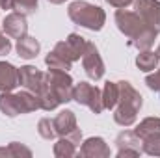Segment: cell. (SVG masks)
<instances>
[{"label": "cell", "instance_id": "cell-1", "mask_svg": "<svg viewBox=\"0 0 160 158\" xmlns=\"http://www.w3.org/2000/svg\"><path fill=\"white\" fill-rule=\"evenodd\" d=\"M114 21H116L119 32L128 39L130 47H136L138 50H149L155 45L158 32L149 28L136 11H128L127 7L118 9L114 15Z\"/></svg>", "mask_w": 160, "mask_h": 158}, {"label": "cell", "instance_id": "cell-2", "mask_svg": "<svg viewBox=\"0 0 160 158\" xmlns=\"http://www.w3.org/2000/svg\"><path fill=\"white\" fill-rule=\"evenodd\" d=\"M119 86V99H118V106L114 108V121L119 126H132L136 123L138 112L143 106V97L140 95V91L127 80L118 82Z\"/></svg>", "mask_w": 160, "mask_h": 158}, {"label": "cell", "instance_id": "cell-3", "mask_svg": "<svg viewBox=\"0 0 160 158\" xmlns=\"http://www.w3.org/2000/svg\"><path fill=\"white\" fill-rule=\"evenodd\" d=\"M67 15L71 19V22L84 26L91 32H99L102 30L104 22H106V13L101 6L89 4L86 0H75L69 4L67 7Z\"/></svg>", "mask_w": 160, "mask_h": 158}, {"label": "cell", "instance_id": "cell-4", "mask_svg": "<svg viewBox=\"0 0 160 158\" xmlns=\"http://www.w3.org/2000/svg\"><path fill=\"white\" fill-rule=\"evenodd\" d=\"M39 110V99L36 93L24 91H4L0 93V112L8 117H17L22 114H30Z\"/></svg>", "mask_w": 160, "mask_h": 158}, {"label": "cell", "instance_id": "cell-5", "mask_svg": "<svg viewBox=\"0 0 160 158\" xmlns=\"http://www.w3.org/2000/svg\"><path fill=\"white\" fill-rule=\"evenodd\" d=\"M45 82L47 86L50 87V91L54 93V97L58 99L60 104H67L73 101V87H75V82L73 77L67 73V71H62V69H48L45 73Z\"/></svg>", "mask_w": 160, "mask_h": 158}, {"label": "cell", "instance_id": "cell-6", "mask_svg": "<svg viewBox=\"0 0 160 158\" xmlns=\"http://www.w3.org/2000/svg\"><path fill=\"white\" fill-rule=\"evenodd\" d=\"M73 101L80 106H88L93 114H102L104 104H102V89L89 82H78L73 87Z\"/></svg>", "mask_w": 160, "mask_h": 158}, {"label": "cell", "instance_id": "cell-7", "mask_svg": "<svg viewBox=\"0 0 160 158\" xmlns=\"http://www.w3.org/2000/svg\"><path fill=\"white\" fill-rule=\"evenodd\" d=\"M86 47H88L86 37H82L78 34H69L65 41H58L52 50L56 54H60L63 60H67L69 63H75V62L82 60V56L86 52Z\"/></svg>", "mask_w": 160, "mask_h": 158}, {"label": "cell", "instance_id": "cell-8", "mask_svg": "<svg viewBox=\"0 0 160 158\" xmlns=\"http://www.w3.org/2000/svg\"><path fill=\"white\" fill-rule=\"evenodd\" d=\"M82 67H84V73L88 75V78L91 80H101L104 77V62L99 54V48L95 47V43L88 41V47H86V52L82 56Z\"/></svg>", "mask_w": 160, "mask_h": 158}, {"label": "cell", "instance_id": "cell-9", "mask_svg": "<svg viewBox=\"0 0 160 158\" xmlns=\"http://www.w3.org/2000/svg\"><path fill=\"white\" fill-rule=\"evenodd\" d=\"M134 11L143 22L160 34V2L158 0H134Z\"/></svg>", "mask_w": 160, "mask_h": 158}, {"label": "cell", "instance_id": "cell-10", "mask_svg": "<svg viewBox=\"0 0 160 158\" xmlns=\"http://www.w3.org/2000/svg\"><path fill=\"white\" fill-rule=\"evenodd\" d=\"M116 145H118V158L125 156H140L142 151V140L136 136L134 130H123L116 138Z\"/></svg>", "mask_w": 160, "mask_h": 158}, {"label": "cell", "instance_id": "cell-11", "mask_svg": "<svg viewBox=\"0 0 160 158\" xmlns=\"http://www.w3.org/2000/svg\"><path fill=\"white\" fill-rule=\"evenodd\" d=\"M2 30L11 39H22L24 36H28V21H26V15L17 13V11L6 15L4 21H2Z\"/></svg>", "mask_w": 160, "mask_h": 158}, {"label": "cell", "instance_id": "cell-12", "mask_svg": "<svg viewBox=\"0 0 160 158\" xmlns=\"http://www.w3.org/2000/svg\"><path fill=\"white\" fill-rule=\"evenodd\" d=\"M80 156L84 158H110V147L101 136H91L82 141L80 145Z\"/></svg>", "mask_w": 160, "mask_h": 158}, {"label": "cell", "instance_id": "cell-13", "mask_svg": "<svg viewBox=\"0 0 160 158\" xmlns=\"http://www.w3.org/2000/svg\"><path fill=\"white\" fill-rule=\"evenodd\" d=\"M45 82V73L39 71L38 67L34 65H22L19 69V86H22L24 89L32 91V93H38L39 87Z\"/></svg>", "mask_w": 160, "mask_h": 158}, {"label": "cell", "instance_id": "cell-14", "mask_svg": "<svg viewBox=\"0 0 160 158\" xmlns=\"http://www.w3.org/2000/svg\"><path fill=\"white\" fill-rule=\"evenodd\" d=\"M19 86V69L9 62H0V93L13 91Z\"/></svg>", "mask_w": 160, "mask_h": 158}, {"label": "cell", "instance_id": "cell-15", "mask_svg": "<svg viewBox=\"0 0 160 158\" xmlns=\"http://www.w3.org/2000/svg\"><path fill=\"white\" fill-rule=\"evenodd\" d=\"M54 126H56V134L60 136H69L71 132H75L78 128L77 125V116L73 110H62L56 117H54Z\"/></svg>", "mask_w": 160, "mask_h": 158}, {"label": "cell", "instance_id": "cell-16", "mask_svg": "<svg viewBox=\"0 0 160 158\" xmlns=\"http://www.w3.org/2000/svg\"><path fill=\"white\" fill-rule=\"evenodd\" d=\"M15 50L21 58L24 60H34L41 50V45L39 41L32 36H24L22 39H17V45H15Z\"/></svg>", "mask_w": 160, "mask_h": 158}, {"label": "cell", "instance_id": "cell-17", "mask_svg": "<svg viewBox=\"0 0 160 158\" xmlns=\"http://www.w3.org/2000/svg\"><path fill=\"white\" fill-rule=\"evenodd\" d=\"M158 54L153 52L151 48L149 50H140V54L136 56V67L143 73H149V71H155L158 67Z\"/></svg>", "mask_w": 160, "mask_h": 158}, {"label": "cell", "instance_id": "cell-18", "mask_svg": "<svg viewBox=\"0 0 160 158\" xmlns=\"http://www.w3.org/2000/svg\"><path fill=\"white\" fill-rule=\"evenodd\" d=\"M77 149H78V145L73 143L67 136H60L58 141L52 147V153H54L56 158H71L77 155Z\"/></svg>", "mask_w": 160, "mask_h": 158}, {"label": "cell", "instance_id": "cell-19", "mask_svg": "<svg viewBox=\"0 0 160 158\" xmlns=\"http://www.w3.org/2000/svg\"><path fill=\"white\" fill-rule=\"evenodd\" d=\"M118 99H119V86L118 82H106L102 87V104L104 110H114L118 106Z\"/></svg>", "mask_w": 160, "mask_h": 158}, {"label": "cell", "instance_id": "cell-20", "mask_svg": "<svg viewBox=\"0 0 160 158\" xmlns=\"http://www.w3.org/2000/svg\"><path fill=\"white\" fill-rule=\"evenodd\" d=\"M134 132H136V136H138L140 140H143V138H147V136H151V134H155V132H160V117L142 119L140 125L134 128Z\"/></svg>", "mask_w": 160, "mask_h": 158}, {"label": "cell", "instance_id": "cell-21", "mask_svg": "<svg viewBox=\"0 0 160 158\" xmlns=\"http://www.w3.org/2000/svg\"><path fill=\"white\" fill-rule=\"evenodd\" d=\"M142 151L149 156H160V132H155L142 140Z\"/></svg>", "mask_w": 160, "mask_h": 158}, {"label": "cell", "instance_id": "cell-22", "mask_svg": "<svg viewBox=\"0 0 160 158\" xmlns=\"http://www.w3.org/2000/svg\"><path fill=\"white\" fill-rule=\"evenodd\" d=\"M45 63H47L48 69H62V71H69V69L73 67V63H69L67 60H63V58H62L60 54H56L54 50H50V52L47 54Z\"/></svg>", "mask_w": 160, "mask_h": 158}, {"label": "cell", "instance_id": "cell-23", "mask_svg": "<svg viewBox=\"0 0 160 158\" xmlns=\"http://www.w3.org/2000/svg\"><path fill=\"white\" fill-rule=\"evenodd\" d=\"M38 132H39V136L43 140H54V138H58L56 126H54V119H50V117L39 119V123H38Z\"/></svg>", "mask_w": 160, "mask_h": 158}, {"label": "cell", "instance_id": "cell-24", "mask_svg": "<svg viewBox=\"0 0 160 158\" xmlns=\"http://www.w3.org/2000/svg\"><path fill=\"white\" fill-rule=\"evenodd\" d=\"M38 2L39 0H13V11L22 13V15H34L38 11Z\"/></svg>", "mask_w": 160, "mask_h": 158}, {"label": "cell", "instance_id": "cell-25", "mask_svg": "<svg viewBox=\"0 0 160 158\" xmlns=\"http://www.w3.org/2000/svg\"><path fill=\"white\" fill-rule=\"evenodd\" d=\"M8 149H9V156L11 158H30L32 156V151L28 147H24L22 143H19V141H11L8 145Z\"/></svg>", "mask_w": 160, "mask_h": 158}, {"label": "cell", "instance_id": "cell-26", "mask_svg": "<svg viewBox=\"0 0 160 158\" xmlns=\"http://www.w3.org/2000/svg\"><path fill=\"white\" fill-rule=\"evenodd\" d=\"M145 84H147V87H149L151 91L160 93V67L155 69L153 75H147V77H145Z\"/></svg>", "mask_w": 160, "mask_h": 158}, {"label": "cell", "instance_id": "cell-27", "mask_svg": "<svg viewBox=\"0 0 160 158\" xmlns=\"http://www.w3.org/2000/svg\"><path fill=\"white\" fill-rule=\"evenodd\" d=\"M9 52H11V39L0 28V56H8Z\"/></svg>", "mask_w": 160, "mask_h": 158}, {"label": "cell", "instance_id": "cell-28", "mask_svg": "<svg viewBox=\"0 0 160 158\" xmlns=\"http://www.w3.org/2000/svg\"><path fill=\"white\" fill-rule=\"evenodd\" d=\"M106 4H110L116 9H123V7H128L130 4H134V0H106Z\"/></svg>", "mask_w": 160, "mask_h": 158}, {"label": "cell", "instance_id": "cell-29", "mask_svg": "<svg viewBox=\"0 0 160 158\" xmlns=\"http://www.w3.org/2000/svg\"><path fill=\"white\" fill-rule=\"evenodd\" d=\"M0 9H13V0H0Z\"/></svg>", "mask_w": 160, "mask_h": 158}, {"label": "cell", "instance_id": "cell-30", "mask_svg": "<svg viewBox=\"0 0 160 158\" xmlns=\"http://www.w3.org/2000/svg\"><path fill=\"white\" fill-rule=\"evenodd\" d=\"M0 156H8V158H11L9 156V149H8V147H0Z\"/></svg>", "mask_w": 160, "mask_h": 158}, {"label": "cell", "instance_id": "cell-31", "mask_svg": "<svg viewBox=\"0 0 160 158\" xmlns=\"http://www.w3.org/2000/svg\"><path fill=\"white\" fill-rule=\"evenodd\" d=\"M48 2H50V4H56V6H60V4H63L65 0H48Z\"/></svg>", "mask_w": 160, "mask_h": 158}, {"label": "cell", "instance_id": "cell-32", "mask_svg": "<svg viewBox=\"0 0 160 158\" xmlns=\"http://www.w3.org/2000/svg\"><path fill=\"white\" fill-rule=\"evenodd\" d=\"M157 54H158V58H160V45H158V48H157Z\"/></svg>", "mask_w": 160, "mask_h": 158}]
</instances>
